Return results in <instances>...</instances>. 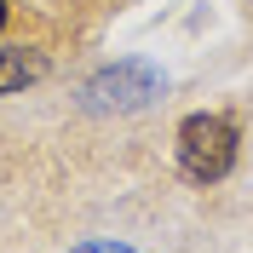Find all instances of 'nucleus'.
I'll return each instance as SVG.
<instances>
[{
    "label": "nucleus",
    "mask_w": 253,
    "mask_h": 253,
    "mask_svg": "<svg viewBox=\"0 0 253 253\" xmlns=\"http://www.w3.org/2000/svg\"><path fill=\"white\" fill-rule=\"evenodd\" d=\"M173 161L190 184H224L242 161V121L230 110H196L173 132Z\"/></svg>",
    "instance_id": "f257e3e1"
},
{
    "label": "nucleus",
    "mask_w": 253,
    "mask_h": 253,
    "mask_svg": "<svg viewBox=\"0 0 253 253\" xmlns=\"http://www.w3.org/2000/svg\"><path fill=\"white\" fill-rule=\"evenodd\" d=\"M167 92V75H161L156 63L144 58H121V63H104L81 98H86V110H104V115H132V110H150L156 98Z\"/></svg>",
    "instance_id": "f03ea898"
},
{
    "label": "nucleus",
    "mask_w": 253,
    "mask_h": 253,
    "mask_svg": "<svg viewBox=\"0 0 253 253\" xmlns=\"http://www.w3.org/2000/svg\"><path fill=\"white\" fill-rule=\"evenodd\" d=\"M52 75V58L41 46H0V98L12 92H29Z\"/></svg>",
    "instance_id": "7ed1b4c3"
},
{
    "label": "nucleus",
    "mask_w": 253,
    "mask_h": 253,
    "mask_svg": "<svg viewBox=\"0 0 253 253\" xmlns=\"http://www.w3.org/2000/svg\"><path fill=\"white\" fill-rule=\"evenodd\" d=\"M69 253H138L132 242H115V236H98V242H81V248H69Z\"/></svg>",
    "instance_id": "20e7f679"
},
{
    "label": "nucleus",
    "mask_w": 253,
    "mask_h": 253,
    "mask_svg": "<svg viewBox=\"0 0 253 253\" xmlns=\"http://www.w3.org/2000/svg\"><path fill=\"white\" fill-rule=\"evenodd\" d=\"M6 23H12V0H0V29H6Z\"/></svg>",
    "instance_id": "39448f33"
},
{
    "label": "nucleus",
    "mask_w": 253,
    "mask_h": 253,
    "mask_svg": "<svg viewBox=\"0 0 253 253\" xmlns=\"http://www.w3.org/2000/svg\"><path fill=\"white\" fill-rule=\"evenodd\" d=\"M248 6H253V0H248Z\"/></svg>",
    "instance_id": "423d86ee"
}]
</instances>
